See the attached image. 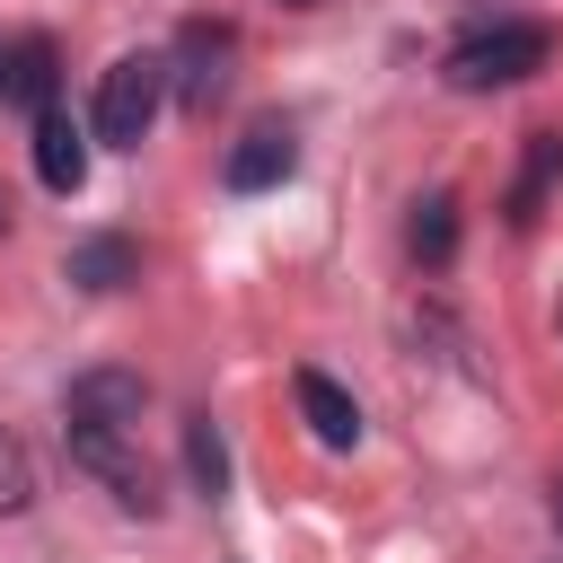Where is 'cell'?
<instances>
[{"instance_id": "1", "label": "cell", "mask_w": 563, "mask_h": 563, "mask_svg": "<svg viewBox=\"0 0 563 563\" xmlns=\"http://www.w3.org/2000/svg\"><path fill=\"white\" fill-rule=\"evenodd\" d=\"M554 62V35L528 26V18H501V26H466L449 53H440V79L457 97H493V88H519Z\"/></svg>"}, {"instance_id": "2", "label": "cell", "mask_w": 563, "mask_h": 563, "mask_svg": "<svg viewBox=\"0 0 563 563\" xmlns=\"http://www.w3.org/2000/svg\"><path fill=\"white\" fill-rule=\"evenodd\" d=\"M62 440H70V466H79V475H97V484L114 493V510H132V519H158V510H167V493H158V466L141 457V431L62 422Z\"/></svg>"}, {"instance_id": "3", "label": "cell", "mask_w": 563, "mask_h": 563, "mask_svg": "<svg viewBox=\"0 0 563 563\" xmlns=\"http://www.w3.org/2000/svg\"><path fill=\"white\" fill-rule=\"evenodd\" d=\"M158 106H167V62H158V53H123V62H106L88 123H97L106 150H141L150 123H158Z\"/></svg>"}, {"instance_id": "4", "label": "cell", "mask_w": 563, "mask_h": 563, "mask_svg": "<svg viewBox=\"0 0 563 563\" xmlns=\"http://www.w3.org/2000/svg\"><path fill=\"white\" fill-rule=\"evenodd\" d=\"M229 53H238V35H229L220 18H194V26L176 35V62H167V70H176V79H167V88H176V106L211 114V106H220V88H229Z\"/></svg>"}, {"instance_id": "5", "label": "cell", "mask_w": 563, "mask_h": 563, "mask_svg": "<svg viewBox=\"0 0 563 563\" xmlns=\"http://www.w3.org/2000/svg\"><path fill=\"white\" fill-rule=\"evenodd\" d=\"M141 413H150V378L141 369H79L70 387H62V422H106V431H141Z\"/></svg>"}, {"instance_id": "6", "label": "cell", "mask_w": 563, "mask_h": 563, "mask_svg": "<svg viewBox=\"0 0 563 563\" xmlns=\"http://www.w3.org/2000/svg\"><path fill=\"white\" fill-rule=\"evenodd\" d=\"M290 167H299L290 123H246V132L229 141V158H220V185H229V194H273Z\"/></svg>"}, {"instance_id": "7", "label": "cell", "mask_w": 563, "mask_h": 563, "mask_svg": "<svg viewBox=\"0 0 563 563\" xmlns=\"http://www.w3.org/2000/svg\"><path fill=\"white\" fill-rule=\"evenodd\" d=\"M290 396H299V422L317 431V449H361V405H352V387H343V378L299 369V378H290Z\"/></svg>"}, {"instance_id": "8", "label": "cell", "mask_w": 563, "mask_h": 563, "mask_svg": "<svg viewBox=\"0 0 563 563\" xmlns=\"http://www.w3.org/2000/svg\"><path fill=\"white\" fill-rule=\"evenodd\" d=\"M35 176H44V194H79L88 185V132L62 114V97L35 114Z\"/></svg>"}, {"instance_id": "9", "label": "cell", "mask_w": 563, "mask_h": 563, "mask_svg": "<svg viewBox=\"0 0 563 563\" xmlns=\"http://www.w3.org/2000/svg\"><path fill=\"white\" fill-rule=\"evenodd\" d=\"M53 88H62V53H53V35H18L9 62H0V97L26 106V114H44Z\"/></svg>"}, {"instance_id": "10", "label": "cell", "mask_w": 563, "mask_h": 563, "mask_svg": "<svg viewBox=\"0 0 563 563\" xmlns=\"http://www.w3.org/2000/svg\"><path fill=\"white\" fill-rule=\"evenodd\" d=\"M554 176H563V132H528V158H519V176H510V229H537V211H545V194H554Z\"/></svg>"}, {"instance_id": "11", "label": "cell", "mask_w": 563, "mask_h": 563, "mask_svg": "<svg viewBox=\"0 0 563 563\" xmlns=\"http://www.w3.org/2000/svg\"><path fill=\"white\" fill-rule=\"evenodd\" d=\"M62 273H70V282H79V290H123V282H141V246H132V238H114V229H106V238H79V246H70V264H62Z\"/></svg>"}, {"instance_id": "12", "label": "cell", "mask_w": 563, "mask_h": 563, "mask_svg": "<svg viewBox=\"0 0 563 563\" xmlns=\"http://www.w3.org/2000/svg\"><path fill=\"white\" fill-rule=\"evenodd\" d=\"M405 255H413L422 273H440V264L457 255V194H422V202H413V220H405Z\"/></svg>"}, {"instance_id": "13", "label": "cell", "mask_w": 563, "mask_h": 563, "mask_svg": "<svg viewBox=\"0 0 563 563\" xmlns=\"http://www.w3.org/2000/svg\"><path fill=\"white\" fill-rule=\"evenodd\" d=\"M185 475H194V493H202V501H220V493H229V440H220V422H211V413H185Z\"/></svg>"}, {"instance_id": "14", "label": "cell", "mask_w": 563, "mask_h": 563, "mask_svg": "<svg viewBox=\"0 0 563 563\" xmlns=\"http://www.w3.org/2000/svg\"><path fill=\"white\" fill-rule=\"evenodd\" d=\"M35 501V457H26V440L0 422V519H18Z\"/></svg>"}, {"instance_id": "15", "label": "cell", "mask_w": 563, "mask_h": 563, "mask_svg": "<svg viewBox=\"0 0 563 563\" xmlns=\"http://www.w3.org/2000/svg\"><path fill=\"white\" fill-rule=\"evenodd\" d=\"M0 238H9V194H0Z\"/></svg>"}, {"instance_id": "16", "label": "cell", "mask_w": 563, "mask_h": 563, "mask_svg": "<svg viewBox=\"0 0 563 563\" xmlns=\"http://www.w3.org/2000/svg\"><path fill=\"white\" fill-rule=\"evenodd\" d=\"M554 528H563V484H554Z\"/></svg>"}, {"instance_id": "17", "label": "cell", "mask_w": 563, "mask_h": 563, "mask_svg": "<svg viewBox=\"0 0 563 563\" xmlns=\"http://www.w3.org/2000/svg\"><path fill=\"white\" fill-rule=\"evenodd\" d=\"M290 9H308V0H290Z\"/></svg>"}, {"instance_id": "18", "label": "cell", "mask_w": 563, "mask_h": 563, "mask_svg": "<svg viewBox=\"0 0 563 563\" xmlns=\"http://www.w3.org/2000/svg\"><path fill=\"white\" fill-rule=\"evenodd\" d=\"M0 62H9V53H0Z\"/></svg>"}]
</instances>
